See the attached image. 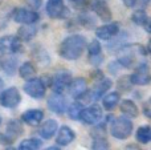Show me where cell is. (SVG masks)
Returning <instances> with one entry per match:
<instances>
[{"instance_id": "1", "label": "cell", "mask_w": 151, "mask_h": 150, "mask_svg": "<svg viewBox=\"0 0 151 150\" xmlns=\"http://www.w3.org/2000/svg\"><path fill=\"white\" fill-rule=\"evenodd\" d=\"M86 44V39L82 35H70L63 40L58 48V53L65 60H77L85 52Z\"/></svg>"}, {"instance_id": "2", "label": "cell", "mask_w": 151, "mask_h": 150, "mask_svg": "<svg viewBox=\"0 0 151 150\" xmlns=\"http://www.w3.org/2000/svg\"><path fill=\"white\" fill-rule=\"evenodd\" d=\"M133 133V122L127 117H118L110 125V134L117 140H127Z\"/></svg>"}, {"instance_id": "3", "label": "cell", "mask_w": 151, "mask_h": 150, "mask_svg": "<svg viewBox=\"0 0 151 150\" xmlns=\"http://www.w3.org/2000/svg\"><path fill=\"white\" fill-rule=\"evenodd\" d=\"M21 102V94L17 88L11 87L0 92V105L7 109H15Z\"/></svg>"}, {"instance_id": "4", "label": "cell", "mask_w": 151, "mask_h": 150, "mask_svg": "<svg viewBox=\"0 0 151 150\" xmlns=\"http://www.w3.org/2000/svg\"><path fill=\"white\" fill-rule=\"evenodd\" d=\"M24 92L29 96V97L35 98V100H41L45 96L47 92V87H45L44 81L41 79H37V77H31L28 79V81L24 84Z\"/></svg>"}, {"instance_id": "5", "label": "cell", "mask_w": 151, "mask_h": 150, "mask_svg": "<svg viewBox=\"0 0 151 150\" xmlns=\"http://www.w3.org/2000/svg\"><path fill=\"white\" fill-rule=\"evenodd\" d=\"M23 50L21 40L17 36H3L0 39V55H13Z\"/></svg>"}, {"instance_id": "6", "label": "cell", "mask_w": 151, "mask_h": 150, "mask_svg": "<svg viewBox=\"0 0 151 150\" xmlns=\"http://www.w3.org/2000/svg\"><path fill=\"white\" fill-rule=\"evenodd\" d=\"M45 11L50 19H66L69 15V11L64 4V0H48Z\"/></svg>"}, {"instance_id": "7", "label": "cell", "mask_w": 151, "mask_h": 150, "mask_svg": "<svg viewBox=\"0 0 151 150\" xmlns=\"http://www.w3.org/2000/svg\"><path fill=\"white\" fill-rule=\"evenodd\" d=\"M102 117H104L102 109L99 108L98 105H93V106H89V108H86V109H82L78 120L85 125H96L101 121Z\"/></svg>"}, {"instance_id": "8", "label": "cell", "mask_w": 151, "mask_h": 150, "mask_svg": "<svg viewBox=\"0 0 151 150\" xmlns=\"http://www.w3.org/2000/svg\"><path fill=\"white\" fill-rule=\"evenodd\" d=\"M13 21L19 24H36L40 20V15L33 9L28 8H16L12 15Z\"/></svg>"}, {"instance_id": "9", "label": "cell", "mask_w": 151, "mask_h": 150, "mask_svg": "<svg viewBox=\"0 0 151 150\" xmlns=\"http://www.w3.org/2000/svg\"><path fill=\"white\" fill-rule=\"evenodd\" d=\"M72 81V74L68 71H61L53 76L50 81L53 93H64V90L69 87V82Z\"/></svg>"}, {"instance_id": "10", "label": "cell", "mask_w": 151, "mask_h": 150, "mask_svg": "<svg viewBox=\"0 0 151 150\" xmlns=\"http://www.w3.org/2000/svg\"><path fill=\"white\" fill-rule=\"evenodd\" d=\"M130 81L133 85H149L151 81L150 69L147 63H141L138 68L134 71V73L130 76Z\"/></svg>"}, {"instance_id": "11", "label": "cell", "mask_w": 151, "mask_h": 150, "mask_svg": "<svg viewBox=\"0 0 151 150\" xmlns=\"http://www.w3.org/2000/svg\"><path fill=\"white\" fill-rule=\"evenodd\" d=\"M48 109L55 114H64L66 112V100L63 96V93H53L48 97L47 101Z\"/></svg>"}, {"instance_id": "12", "label": "cell", "mask_w": 151, "mask_h": 150, "mask_svg": "<svg viewBox=\"0 0 151 150\" xmlns=\"http://www.w3.org/2000/svg\"><path fill=\"white\" fill-rule=\"evenodd\" d=\"M118 33H119V24L113 23V21H109L107 24H104L96 29V36L99 40H105V41L114 39Z\"/></svg>"}, {"instance_id": "13", "label": "cell", "mask_w": 151, "mask_h": 150, "mask_svg": "<svg viewBox=\"0 0 151 150\" xmlns=\"http://www.w3.org/2000/svg\"><path fill=\"white\" fill-rule=\"evenodd\" d=\"M89 5L102 21L111 20V12L107 5V0H89Z\"/></svg>"}, {"instance_id": "14", "label": "cell", "mask_w": 151, "mask_h": 150, "mask_svg": "<svg viewBox=\"0 0 151 150\" xmlns=\"http://www.w3.org/2000/svg\"><path fill=\"white\" fill-rule=\"evenodd\" d=\"M88 60L93 65H99L104 63V55H102V45L99 41L93 40L88 45Z\"/></svg>"}, {"instance_id": "15", "label": "cell", "mask_w": 151, "mask_h": 150, "mask_svg": "<svg viewBox=\"0 0 151 150\" xmlns=\"http://www.w3.org/2000/svg\"><path fill=\"white\" fill-rule=\"evenodd\" d=\"M111 85H113V82L110 79H104V77L99 79L96 82V85L93 87V89L90 92H88V94H90V100H98V98H101L105 93L109 92Z\"/></svg>"}, {"instance_id": "16", "label": "cell", "mask_w": 151, "mask_h": 150, "mask_svg": "<svg viewBox=\"0 0 151 150\" xmlns=\"http://www.w3.org/2000/svg\"><path fill=\"white\" fill-rule=\"evenodd\" d=\"M69 93L73 98H82L83 96L88 93V84L83 77H78V79L73 80L69 82Z\"/></svg>"}, {"instance_id": "17", "label": "cell", "mask_w": 151, "mask_h": 150, "mask_svg": "<svg viewBox=\"0 0 151 150\" xmlns=\"http://www.w3.org/2000/svg\"><path fill=\"white\" fill-rule=\"evenodd\" d=\"M44 118V112L40 109H29L21 114V121L29 126H37Z\"/></svg>"}, {"instance_id": "18", "label": "cell", "mask_w": 151, "mask_h": 150, "mask_svg": "<svg viewBox=\"0 0 151 150\" xmlns=\"http://www.w3.org/2000/svg\"><path fill=\"white\" fill-rule=\"evenodd\" d=\"M74 138H76V133L69 126L64 125V126L60 128L57 136H56V144L58 146H66L73 142Z\"/></svg>"}, {"instance_id": "19", "label": "cell", "mask_w": 151, "mask_h": 150, "mask_svg": "<svg viewBox=\"0 0 151 150\" xmlns=\"http://www.w3.org/2000/svg\"><path fill=\"white\" fill-rule=\"evenodd\" d=\"M57 129H58V124L56 120H47L39 128V134L42 140H50L56 134Z\"/></svg>"}, {"instance_id": "20", "label": "cell", "mask_w": 151, "mask_h": 150, "mask_svg": "<svg viewBox=\"0 0 151 150\" xmlns=\"http://www.w3.org/2000/svg\"><path fill=\"white\" fill-rule=\"evenodd\" d=\"M37 35V28L33 27V24H23L17 32V37L21 41H31Z\"/></svg>"}, {"instance_id": "21", "label": "cell", "mask_w": 151, "mask_h": 150, "mask_svg": "<svg viewBox=\"0 0 151 150\" xmlns=\"http://www.w3.org/2000/svg\"><path fill=\"white\" fill-rule=\"evenodd\" d=\"M24 133V129L21 126V124L17 121V120H11L7 124V130H5V134L11 138V140L15 141L17 137H20Z\"/></svg>"}, {"instance_id": "22", "label": "cell", "mask_w": 151, "mask_h": 150, "mask_svg": "<svg viewBox=\"0 0 151 150\" xmlns=\"http://www.w3.org/2000/svg\"><path fill=\"white\" fill-rule=\"evenodd\" d=\"M131 19H133V21H134L135 24L145 27V29H146L147 32H151V28H150V19H149V16H147L146 11H145L143 8H141V9H138V11H135V12L133 13V16H131Z\"/></svg>"}, {"instance_id": "23", "label": "cell", "mask_w": 151, "mask_h": 150, "mask_svg": "<svg viewBox=\"0 0 151 150\" xmlns=\"http://www.w3.org/2000/svg\"><path fill=\"white\" fill-rule=\"evenodd\" d=\"M119 108H121V112H122L123 114H126L127 117L135 118V117H138V114H139L138 106H137V104L131 100H123L122 102H121Z\"/></svg>"}, {"instance_id": "24", "label": "cell", "mask_w": 151, "mask_h": 150, "mask_svg": "<svg viewBox=\"0 0 151 150\" xmlns=\"http://www.w3.org/2000/svg\"><path fill=\"white\" fill-rule=\"evenodd\" d=\"M105 94H106V93H105ZM119 98H121V94L118 92L107 93V94L102 98V105H104V109H106V110H113V109L118 105Z\"/></svg>"}, {"instance_id": "25", "label": "cell", "mask_w": 151, "mask_h": 150, "mask_svg": "<svg viewBox=\"0 0 151 150\" xmlns=\"http://www.w3.org/2000/svg\"><path fill=\"white\" fill-rule=\"evenodd\" d=\"M137 141L141 144H143V145H146V144H149L151 141V126L149 125H143V126H139L138 130H137Z\"/></svg>"}, {"instance_id": "26", "label": "cell", "mask_w": 151, "mask_h": 150, "mask_svg": "<svg viewBox=\"0 0 151 150\" xmlns=\"http://www.w3.org/2000/svg\"><path fill=\"white\" fill-rule=\"evenodd\" d=\"M35 73H36V68H35V65L31 63V61H25V63L21 64V66L19 68V74H20L21 79H31V77L35 76Z\"/></svg>"}, {"instance_id": "27", "label": "cell", "mask_w": 151, "mask_h": 150, "mask_svg": "<svg viewBox=\"0 0 151 150\" xmlns=\"http://www.w3.org/2000/svg\"><path fill=\"white\" fill-rule=\"evenodd\" d=\"M41 148V141L37 138H27L21 141L19 145V150H37Z\"/></svg>"}, {"instance_id": "28", "label": "cell", "mask_w": 151, "mask_h": 150, "mask_svg": "<svg viewBox=\"0 0 151 150\" xmlns=\"http://www.w3.org/2000/svg\"><path fill=\"white\" fill-rule=\"evenodd\" d=\"M109 148H110V144L105 137H102V136H97V137L93 138L91 149H94V150H107Z\"/></svg>"}, {"instance_id": "29", "label": "cell", "mask_w": 151, "mask_h": 150, "mask_svg": "<svg viewBox=\"0 0 151 150\" xmlns=\"http://www.w3.org/2000/svg\"><path fill=\"white\" fill-rule=\"evenodd\" d=\"M66 108H68V116H69V118L77 121L78 117H80L81 110H82V104L77 101V102L70 104V105L66 106Z\"/></svg>"}, {"instance_id": "30", "label": "cell", "mask_w": 151, "mask_h": 150, "mask_svg": "<svg viewBox=\"0 0 151 150\" xmlns=\"http://www.w3.org/2000/svg\"><path fill=\"white\" fill-rule=\"evenodd\" d=\"M1 69H4V71L7 72V74L11 76L16 69V60L8 58V60H5V61H1Z\"/></svg>"}, {"instance_id": "31", "label": "cell", "mask_w": 151, "mask_h": 150, "mask_svg": "<svg viewBox=\"0 0 151 150\" xmlns=\"http://www.w3.org/2000/svg\"><path fill=\"white\" fill-rule=\"evenodd\" d=\"M131 81H130V76H123L121 77L119 80H118V88H119L121 90H130L131 88Z\"/></svg>"}, {"instance_id": "32", "label": "cell", "mask_w": 151, "mask_h": 150, "mask_svg": "<svg viewBox=\"0 0 151 150\" xmlns=\"http://www.w3.org/2000/svg\"><path fill=\"white\" fill-rule=\"evenodd\" d=\"M80 23L82 24L85 28H91L96 21H94V19L91 17V16H89V15H81L80 16Z\"/></svg>"}, {"instance_id": "33", "label": "cell", "mask_w": 151, "mask_h": 150, "mask_svg": "<svg viewBox=\"0 0 151 150\" xmlns=\"http://www.w3.org/2000/svg\"><path fill=\"white\" fill-rule=\"evenodd\" d=\"M69 3L74 8H85L89 4V0H69Z\"/></svg>"}, {"instance_id": "34", "label": "cell", "mask_w": 151, "mask_h": 150, "mask_svg": "<svg viewBox=\"0 0 151 150\" xmlns=\"http://www.w3.org/2000/svg\"><path fill=\"white\" fill-rule=\"evenodd\" d=\"M13 142V140H11L5 133H0V145H5V146H9Z\"/></svg>"}, {"instance_id": "35", "label": "cell", "mask_w": 151, "mask_h": 150, "mask_svg": "<svg viewBox=\"0 0 151 150\" xmlns=\"http://www.w3.org/2000/svg\"><path fill=\"white\" fill-rule=\"evenodd\" d=\"M27 3H28L29 5H31L33 9H37V8L41 7L42 4V0H27Z\"/></svg>"}, {"instance_id": "36", "label": "cell", "mask_w": 151, "mask_h": 150, "mask_svg": "<svg viewBox=\"0 0 151 150\" xmlns=\"http://www.w3.org/2000/svg\"><path fill=\"white\" fill-rule=\"evenodd\" d=\"M122 1H123V4H125L127 8H131V7H134V5L137 4V1H138V0H122Z\"/></svg>"}, {"instance_id": "37", "label": "cell", "mask_w": 151, "mask_h": 150, "mask_svg": "<svg viewBox=\"0 0 151 150\" xmlns=\"http://www.w3.org/2000/svg\"><path fill=\"white\" fill-rule=\"evenodd\" d=\"M143 112H145V116L146 117H151V113H150V110H149V104H145V106H143Z\"/></svg>"}, {"instance_id": "38", "label": "cell", "mask_w": 151, "mask_h": 150, "mask_svg": "<svg viewBox=\"0 0 151 150\" xmlns=\"http://www.w3.org/2000/svg\"><path fill=\"white\" fill-rule=\"evenodd\" d=\"M49 150H60V148H57V146H49V148H47Z\"/></svg>"}, {"instance_id": "39", "label": "cell", "mask_w": 151, "mask_h": 150, "mask_svg": "<svg viewBox=\"0 0 151 150\" xmlns=\"http://www.w3.org/2000/svg\"><path fill=\"white\" fill-rule=\"evenodd\" d=\"M1 89H3V80L0 79V90H1Z\"/></svg>"}, {"instance_id": "40", "label": "cell", "mask_w": 151, "mask_h": 150, "mask_svg": "<svg viewBox=\"0 0 151 150\" xmlns=\"http://www.w3.org/2000/svg\"><path fill=\"white\" fill-rule=\"evenodd\" d=\"M0 69H1V61H0Z\"/></svg>"}, {"instance_id": "41", "label": "cell", "mask_w": 151, "mask_h": 150, "mask_svg": "<svg viewBox=\"0 0 151 150\" xmlns=\"http://www.w3.org/2000/svg\"><path fill=\"white\" fill-rule=\"evenodd\" d=\"M0 124H1V116H0Z\"/></svg>"}]
</instances>
